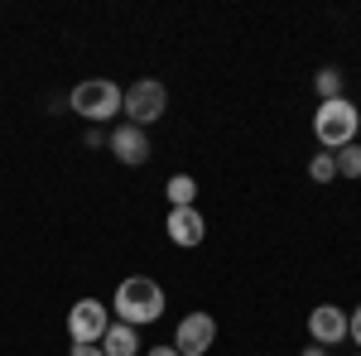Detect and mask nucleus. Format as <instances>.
I'll return each mask as SVG.
<instances>
[{
	"mask_svg": "<svg viewBox=\"0 0 361 356\" xmlns=\"http://www.w3.org/2000/svg\"><path fill=\"white\" fill-rule=\"evenodd\" d=\"M169 241L173 246H202V236H207V221L197 207H169V221H164Z\"/></svg>",
	"mask_w": 361,
	"mask_h": 356,
	"instance_id": "9",
	"label": "nucleus"
},
{
	"mask_svg": "<svg viewBox=\"0 0 361 356\" xmlns=\"http://www.w3.org/2000/svg\"><path fill=\"white\" fill-rule=\"evenodd\" d=\"M308 332H313L318 347H337V342H347V308H337V303H318V308L308 313Z\"/></svg>",
	"mask_w": 361,
	"mask_h": 356,
	"instance_id": "7",
	"label": "nucleus"
},
{
	"mask_svg": "<svg viewBox=\"0 0 361 356\" xmlns=\"http://www.w3.org/2000/svg\"><path fill=\"white\" fill-rule=\"evenodd\" d=\"M106 356H140V337H135V328L130 323H111L106 328V337L97 342Z\"/></svg>",
	"mask_w": 361,
	"mask_h": 356,
	"instance_id": "10",
	"label": "nucleus"
},
{
	"mask_svg": "<svg viewBox=\"0 0 361 356\" xmlns=\"http://www.w3.org/2000/svg\"><path fill=\"white\" fill-rule=\"evenodd\" d=\"M299 356H328V347H304Z\"/></svg>",
	"mask_w": 361,
	"mask_h": 356,
	"instance_id": "17",
	"label": "nucleus"
},
{
	"mask_svg": "<svg viewBox=\"0 0 361 356\" xmlns=\"http://www.w3.org/2000/svg\"><path fill=\"white\" fill-rule=\"evenodd\" d=\"M357 125H361V116H357V106H352L347 97L323 102V106H318V116H313V135H318V145H323V149L357 145Z\"/></svg>",
	"mask_w": 361,
	"mask_h": 356,
	"instance_id": "2",
	"label": "nucleus"
},
{
	"mask_svg": "<svg viewBox=\"0 0 361 356\" xmlns=\"http://www.w3.org/2000/svg\"><path fill=\"white\" fill-rule=\"evenodd\" d=\"M308 178H313V183H333L337 178V159L333 154H313V159H308Z\"/></svg>",
	"mask_w": 361,
	"mask_h": 356,
	"instance_id": "14",
	"label": "nucleus"
},
{
	"mask_svg": "<svg viewBox=\"0 0 361 356\" xmlns=\"http://www.w3.org/2000/svg\"><path fill=\"white\" fill-rule=\"evenodd\" d=\"M347 337L361 347V308H352V318H347Z\"/></svg>",
	"mask_w": 361,
	"mask_h": 356,
	"instance_id": "16",
	"label": "nucleus"
},
{
	"mask_svg": "<svg viewBox=\"0 0 361 356\" xmlns=\"http://www.w3.org/2000/svg\"><path fill=\"white\" fill-rule=\"evenodd\" d=\"M111 328V308L102 299H78L68 308V337L73 342H102Z\"/></svg>",
	"mask_w": 361,
	"mask_h": 356,
	"instance_id": "5",
	"label": "nucleus"
},
{
	"mask_svg": "<svg viewBox=\"0 0 361 356\" xmlns=\"http://www.w3.org/2000/svg\"><path fill=\"white\" fill-rule=\"evenodd\" d=\"M164 313V289L154 284V279H145V274H130V279H121V289H116V323H154Z\"/></svg>",
	"mask_w": 361,
	"mask_h": 356,
	"instance_id": "1",
	"label": "nucleus"
},
{
	"mask_svg": "<svg viewBox=\"0 0 361 356\" xmlns=\"http://www.w3.org/2000/svg\"><path fill=\"white\" fill-rule=\"evenodd\" d=\"M68 106L78 111L82 121L102 125V121H111L116 111H121V87H116V82H106V78H87V82H78V87H73Z\"/></svg>",
	"mask_w": 361,
	"mask_h": 356,
	"instance_id": "3",
	"label": "nucleus"
},
{
	"mask_svg": "<svg viewBox=\"0 0 361 356\" xmlns=\"http://www.w3.org/2000/svg\"><path fill=\"white\" fill-rule=\"evenodd\" d=\"M68 356H106V352H102L97 342H73V352H68Z\"/></svg>",
	"mask_w": 361,
	"mask_h": 356,
	"instance_id": "15",
	"label": "nucleus"
},
{
	"mask_svg": "<svg viewBox=\"0 0 361 356\" xmlns=\"http://www.w3.org/2000/svg\"><path fill=\"white\" fill-rule=\"evenodd\" d=\"M164 106H169V92H164V82H154V78H140L135 87H126L121 92V111L130 116V125H154L159 116H164Z\"/></svg>",
	"mask_w": 361,
	"mask_h": 356,
	"instance_id": "4",
	"label": "nucleus"
},
{
	"mask_svg": "<svg viewBox=\"0 0 361 356\" xmlns=\"http://www.w3.org/2000/svg\"><path fill=\"white\" fill-rule=\"evenodd\" d=\"M333 159H337V173H347V178H361V145H342Z\"/></svg>",
	"mask_w": 361,
	"mask_h": 356,
	"instance_id": "13",
	"label": "nucleus"
},
{
	"mask_svg": "<svg viewBox=\"0 0 361 356\" xmlns=\"http://www.w3.org/2000/svg\"><path fill=\"white\" fill-rule=\"evenodd\" d=\"M106 149H111L121 164L135 168V164H145V159H149V135H145L140 125H130V121H126V125H116L111 135H106Z\"/></svg>",
	"mask_w": 361,
	"mask_h": 356,
	"instance_id": "8",
	"label": "nucleus"
},
{
	"mask_svg": "<svg viewBox=\"0 0 361 356\" xmlns=\"http://www.w3.org/2000/svg\"><path fill=\"white\" fill-rule=\"evenodd\" d=\"M212 342H217V323H212L207 313H188V318L178 323V332H173V352L178 356H207Z\"/></svg>",
	"mask_w": 361,
	"mask_h": 356,
	"instance_id": "6",
	"label": "nucleus"
},
{
	"mask_svg": "<svg viewBox=\"0 0 361 356\" xmlns=\"http://www.w3.org/2000/svg\"><path fill=\"white\" fill-rule=\"evenodd\" d=\"M149 356H178L173 347H149Z\"/></svg>",
	"mask_w": 361,
	"mask_h": 356,
	"instance_id": "18",
	"label": "nucleus"
},
{
	"mask_svg": "<svg viewBox=\"0 0 361 356\" xmlns=\"http://www.w3.org/2000/svg\"><path fill=\"white\" fill-rule=\"evenodd\" d=\"M164 192H169V202H173V207H193V197H197V183L188 178V173H173Z\"/></svg>",
	"mask_w": 361,
	"mask_h": 356,
	"instance_id": "11",
	"label": "nucleus"
},
{
	"mask_svg": "<svg viewBox=\"0 0 361 356\" xmlns=\"http://www.w3.org/2000/svg\"><path fill=\"white\" fill-rule=\"evenodd\" d=\"M313 87H318L323 102H337V97H342V73H337V68H323V73L313 78Z\"/></svg>",
	"mask_w": 361,
	"mask_h": 356,
	"instance_id": "12",
	"label": "nucleus"
}]
</instances>
